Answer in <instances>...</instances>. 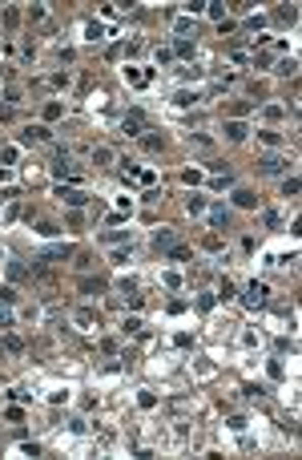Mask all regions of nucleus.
<instances>
[{
    "mask_svg": "<svg viewBox=\"0 0 302 460\" xmlns=\"http://www.w3.org/2000/svg\"><path fill=\"white\" fill-rule=\"evenodd\" d=\"M145 129H149V125H145V113H141V109H129V113L121 117V133H125V137H141Z\"/></svg>",
    "mask_w": 302,
    "mask_h": 460,
    "instance_id": "1",
    "label": "nucleus"
},
{
    "mask_svg": "<svg viewBox=\"0 0 302 460\" xmlns=\"http://www.w3.org/2000/svg\"><path fill=\"white\" fill-rule=\"evenodd\" d=\"M56 198H61V202H69L73 210H81V206L89 202V194H85L81 186H56Z\"/></svg>",
    "mask_w": 302,
    "mask_h": 460,
    "instance_id": "2",
    "label": "nucleus"
},
{
    "mask_svg": "<svg viewBox=\"0 0 302 460\" xmlns=\"http://www.w3.org/2000/svg\"><path fill=\"white\" fill-rule=\"evenodd\" d=\"M52 174H56V178H61V186H65V182H85V174L77 170V166H73V162H69V158H65V154H61V162H56V166H52Z\"/></svg>",
    "mask_w": 302,
    "mask_h": 460,
    "instance_id": "3",
    "label": "nucleus"
},
{
    "mask_svg": "<svg viewBox=\"0 0 302 460\" xmlns=\"http://www.w3.org/2000/svg\"><path fill=\"white\" fill-rule=\"evenodd\" d=\"M49 141V125H24L20 129V146H41Z\"/></svg>",
    "mask_w": 302,
    "mask_h": 460,
    "instance_id": "4",
    "label": "nucleus"
},
{
    "mask_svg": "<svg viewBox=\"0 0 302 460\" xmlns=\"http://www.w3.org/2000/svg\"><path fill=\"white\" fill-rule=\"evenodd\" d=\"M266 295H270V291H266V283H250V287H246V295H242V303H246V307H266Z\"/></svg>",
    "mask_w": 302,
    "mask_h": 460,
    "instance_id": "5",
    "label": "nucleus"
},
{
    "mask_svg": "<svg viewBox=\"0 0 302 460\" xmlns=\"http://www.w3.org/2000/svg\"><path fill=\"white\" fill-rule=\"evenodd\" d=\"M234 202H238L242 210H254V206H258V194H254L250 186H238V190H234Z\"/></svg>",
    "mask_w": 302,
    "mask_h": 460,
    "instance_id": "6",
    "label": "nucleus"
},
{
    "mask_svg": "<svg viewBox=\"0 0 302 460\" xmlns=\"http://www.w3.org/2000/svg\"><path fill=\"white\" fill-rule=\"evenodd\" d=\"M141 146H145L149 154H157V150H165V133H157V129H145V133H141Z\"/></svg>",
    "mask_w": 302,
    "mask_h": 460,
    "instance_id": "7",
    "label": "nucleus"
},
{
    "mask_svg": "<svg viewBox=\"0 0 302 460\" xmlns=\"http://www.w3.org/2000/svg\"><path fill=\"white\" fill-rule=\"evenodd\" d=\"M73 319H77V327H85V331H93V327H101V315H97V311H89V307H85V311H77Z\"/></svg>",
    "mask_w": 302,
    "mask_h": 460,
    "instance_id": "8",
    "label": "nucleus"
},
{
    "mask_svg": "<svg viewBox=\"0 0 302 460\" xmlns=\"http://www.w3.org/2000/svg\"><path fill=\"white\" fill-rule=\"evenodd\" d=\"M258 170H262V174H282V170H286V162L274 158V154H266V158H258Z\"/></svg>",
    "mask_w": 302,
    "mask_h": 460,
    "instance_id": "9",
    "label": "nucleus"
},
{
    "mask_svg": "<svg viewBox=\"0 0 302 460\" xmlns=\"http://www.w3.org/2000/svg\"><path fill=\"white\" fill-rule=\"evenodd\" d=\"M173 238H177V234H173V226H161L157 234H153V246H157V250H169V246H173Z\"/></svg>",
    "mask_w": 302,
    "mask_h": 460,
    "instance_id": "10",
    "label": "nucleus"
},
{
    "mask_svg": "<svg viewBox=\"0 0 302 460\" xmlns=\"http://www.w3.org/2000/svg\"><path fill=\"white\" fill-rule=\"evenodd\" d=\"M246 133H250V129H246V121H226V137H230V141H242Z\"/></svg>",
    "mask_w": 302,
    "mask_h": 460,
    "instance_id": "11",
    "label": "nucleus"
},
{
    "mask_svg": "<svg viewBox=\"0 0 302 460\" xmlns=\"http://www.w3.org/2000/svg\"><path fill=\"white\" fill-rule=\"evenodd\" d=\"M226 222H230V214H226L222 206H209V226H214V230H226Z\"/></svg>",
    "mask_w": 302,
    "mask_h": 460,
    "instance_id": "12",
    "label": "nucleus"
},
{
    "mask_svg": "<svg viewBox=\"0 0 302 460\" xmlns=\"http://www.w3.org/2000/svg\"><path fill=\"white\" fill-rule=\"evenodd\" d=\"M69 254H73V246H69V242H56V246H49V250H45L41 258L49 263V258H69Z\"/></svg>",
    "mask_w": 302,
    "mask_h": 460,
    "instance_id": "13",
    "label": "nucleus"
},
{
    "mask_svg": "<svg viewBox=\"0 0 302 460\" xmlns=\"http://www.w3.org/2000/svg\"><path fill=\"white\" fill-rule=\"evenodd\" d=\"M125 81H129V85H149V73H141V69H125Z\"/></svg>",
    "mask_w": 302,
    "mask_h": 460,
    "instance_id": "14",
    "label": "nucleus"
},
{
    "mask_svg": "<svg viewBox=\"0 0 302 460\" xmlns=\"http://www.w3.org/2000/svg\"><path fill=\"white\" fill-rule=\"evenodd\" d=\"M258 141H262V146H278L282 133H278V129H258Z\"/></svg>",
    "mask_w": 302,
    "mask_h": 460,
    "instance_id": "15",
    "label": "nucleus"
},
{
    "mask_svg": "<svg viewBox=\"0 0 302 460\" xmlns=\"http://www.w3.org/2000/svg\"><path fill=\"white\" fill-rule=\"evenodd\" d=\"M81 291L85 295H101L105 291V279H81Z\"/></svg>",
    "mask_w": 302,
    "mask_h": 460,
    "instance_id": "16",
    "label": "nucleus"
},
{
    "mask_svg": "<svg viewBox=\"0 0 302 460\" xmlns=\"http://www.w3.org/2000/svg\"><path fill=\"white\" fill-rule=\"evenodd\" d=\"M246 113H250V101H234L230 105V121H242Z\"/></svg>",
    "mask_w": 302,
    "mask_h": 460,
    "instance_id": "17",
    "label": "nucleus"
},
{
    "mask_svg": "<svg viewBox=\"0 0 302 460\" xmlns=\"http://www.w3.org/2000/svg\"><path fill=\"white\" fill-rule=\"evenodd\" d=\"M165 254H169L173 263H186V258H190V246H177V242H173V246H169Z\"/></svg>",
    "mask_w": 302,
    "mask_h": 460,
    "instance_id": "18",
    "label": "nucleus"
},
{
    "mask_svg": "<svg viewBox=\"0 0 302 460\" xmlns=\"http://www.w3.org/2000/svg\"><path fill=\"white\" fill-rule=\"evenodd\" d=\"M109 162H113V154H109L105 146H97V150H93V166H109Z\"/></svg>",
    "mask_w": 302,
    "mask_h": 460,
    "instance_id": "19",
    "label": "nucleus"
},
{
    "mask_svg": "<svg viewBox=\"0 0 302 460\" xmlns=\"http://www.w3.org/2000/svg\"><path fill=\"white\" fill-rule=\"evenodd\" d=\"M173 53H177V57H194V41H186V37H182V41L173 45Z\"/></svg>",
    "mask_w": 302,
    "mask_h": 460,
    "instance_id": "20",
    "label": "nucleus"
},
{
    "mask_svg": "<svg viewBox=\"0 0 302 460\" xmlns=\"http://www.w3.org/2000/svg\"><path fill=\"white\" fill-rule=\"evenodd\" d=\"M194 101H198V93H186V89H182V93H177V97H173V105H182V109H190V105H194Z\"/></svg>",
    "mask_w": 302,
    "mask_h": 460,
    "instance_id": "21",
    "label": "nucleus"
},
{
    "mask_svg": "<svg viewBox=\"0 0 302 460\" xmlns=\"http://www.w3.org/2000/svg\"><path fill=\"white\" fill-rule=\"evenodd\" d=\"M61 113H65V105H61V101H49V105H45V121H56Z\"/></svg>",
    "mask_w": 302,
    "mask_h": 460,
    "instance_id": "22",
    "label": "nucleus"
},
{
    "mask_svg": "<svg viewBox=\"0 0 302 460\" xmlns=\"http://www.w3.org/2000/svg\"><path fill=\"white\" fill-rule=\"evenodd\" d=\"M37 234H41V238H56V234H61V226H56V222H41V226H37Z\"/></svg>",
    "mask_w": 302,
    "mask_h": 460,
    "instance_id": "23",
    "label": "nucleus"
},
{
    "mask_svg": "<svg viewBox=\"0 0 302 460\" xmlns=\"http://www.w3.org/2000/svg\"><path fill=\"white\" fill-rule=\"evenodd\" d=\"M278 73H282V77H294V73H298V61H294V57L282 61V65H278Z\"/></svg>",
    "mask_w": 302,
    "mask_h": 460,
    "instance_id": "24",
    "label": "nucleus"
},
{
    "mask_svg": "<svg viewBox=\"0 0 302 460\" xmlns=\"http://www.w3.org/2000/svg\"><path fill=\"white\" fill-rule=\"evenodd\" d=\"M298 190H302V186H298V178H286V182H282V194H286V198H294Z\"/></svg>",
    "mask_w": 302,
    "mask_h": 460,
    "instance_id": "25",
    "label": "nucleus"
},
{
    "mask_svg": "<svg viewBox=\"0 0 302 460\" xmlns=\"http://www.w3.org/2000/svg\"><path fill=\"white\" fill-rule=\"evenodd\" d=\"M16 154H20V150H16V146H8V150H0V162H4V166H12V162H16Z\"/></svg>",
    "mask_w": 302,
    "mask_h": 460,
    "instance_id": "26",
    "label": "nucleus"
},
{
    "mask_svg": "<svg viewBox=\"0 0 302 460\" xmlns=\"http://www.w3.org/2000/svg\"><path fill=\"white\" fill-rule=\"evenodd\" d=\"M201 246H205V250H222V238H218V234H205Z\"/></svg>",
    "mask_w": 302,
    "mask_h": 460,
    "instance_id": "27",
    "label": "nucleus"
},
{
    "mask_svg": "<svg viewBox=\"0 0 302 460\" xmlns=\"http://www.w3.org/2000/svg\"><path fill=\"white\" fill-rule=\"evenodd\" d=\"M186 206H190V214H205V198H190Z\"/></svg>",
    "mask_w": 302,
    "mask_h": 460,
    "instance_id": "28",
    "label": "nucleus"
},
{
    "mask_svg": "<svg viewBox=\"0 0 302 460\" xmlns=\"http://www.w3.org/2000/svg\"><path fill=\"white\" fill-rule=\"evenodd\" d=\"M4 351H24V343H20L16 335H4Z\"/></svg>",
    "mask_w": 302,
    "mask_h": 460,
    "instance_id": "29",
    "label": "nucleus"
},
{
    "mask_svg": "<svg viewBox=\"0 0 302 460\" xmlns=\"http://www.w3.org/2000/svg\"><path fill=\"white\" fill-rule=\"evenodd\" d=\"M205 12H209L214 20H226V8H222V4H205Z\"/></svg>",
    "mask_w": 302,
    "mask_h": 460,
    "instance_id": "30",
    "label": "nucleus"
},
{
    "mask_svg": "<svg viewBox=\"0 0 302 460\" xmlns=\"http://www.w3.org/2000/svg\"><path fill=\"white\" fill-rule=\"evenodd\" d=\"M8 279H12V283H20V279H24V267H20V263H12V267H8Z\"/></svg>",
    "mask_w": 302,
    "mask_h": 460,
    "instance_id": "31",
    "label": "nucleus"
},
{
    "mask_svg": "<svg viewBox=\"0 0 302 460\" xmlns=\"http://www.w3.org/2000/svg\"><path fill=\"white\" fill-rule=\"evenodd\" d=\"M121 327H125V335H137V331H141V319H125Z\"/></svg>",
    "mask_w": 302,
    "mask_h": 460,
    "instance_id": "32",
    "label": "nucleus"
},
{
    "mask_svg": "<svg viewBox=\"0 0 302 460\" xmlns=\"http://www.w3.org/2000/svg\"><path fill=\"white\" fill-rule=\"evenodd\" d=\"M85 37H89V41H101V24H97V20H93V24H85Z\"/></svg>",
    "mask_w": 302,
    "mask_h": 460,
    "instance_id": "33",
    "label": "nucleus"
},
{
    "mask_svg": "<svg viewBox=\"0 0 302 460\" xmlns=\"http://www.w3.org/2000/svg\"><path fill=\"white\" fill-rule=\"evenodd\" d=\"M153 57H157V65H169V61H173V49H157Z\"/></svg>",
    "mask_w": 302,
    "mask_h": 460,
    "instance_id": "34",
    "label": "nucleus"
},
{
    "mask_svg": "<svg viewBox=\"0 0 302 460\" xmlns=\"http://www.w3.org/2000/svg\"><path fill=\"white\" fill-rule=\"evenodd\" d=\"M137 178H141L145 186H153V182H157V174H153V170H137Z\"/></svg>",
    "mask_w": 302,
    "mask_h": 460,
    "instance_id": "35",
    "label": "nucleus"
},
{
    "mask_svg": "<svg viewBox=\"0 0 302 460\" xmlns=\"http://www.w3.org/2000/svg\"><path fill=\"white\" fill-rule=\"evenodd\" d=\"M137 400H141V408H153V404H157V396H153V392H141Z\"/></svg>",
    "mask_w": 302,
    "mask_h": 460,
    "instance_id": "36",
    "label": "nucleus"
},
{
    "mask_svg": "<svg viewBox=\"0 0 302 460\" xmlns=\"http://www.w3.org/2000/svg\"><path fill=\"white\" fill-rule=\"evenodd\" d=\"M12 299H16V291H12V287H0V303H12Z\"/></svg>",
    "mask_w": 302,
    "mask_h": 460,
    "instance_id": "37",
    "label": "nucleus"
},
{
    "mask_svg": "<svg viewBox=\"0 0 302 460\" xmlns=\"http://www.w3.org/2000/svg\"><path fill=\"white\" fill-rule=\"evenodd\" d=\"M0 327H8V311H0Z\"/></svg>",
    "mask_w": 302,
    "mask_h": 460,
    "instance_id": "38",
    "label": "nucleus"
}]
</instances>
